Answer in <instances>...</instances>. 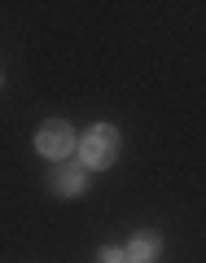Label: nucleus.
I'll list each match as a JSON object with an SVG mask.
<instances>
[{
	"instance_id": "f257e3e1",
	"label": "nucleus",
	"mask_w": 206,
	"mask_h": 263,
	"mask_svg": "<svg viewBox=\"0 0 206 263\" xmlns=\"http://www.w3.org/2000/svg\"><path fill=\"white\" fill-rule=\"evenodd\" d=\"M114 158H119V132H114L110 123L88 127V136L79 141V162H84V167H110Z\"/></svg>"
},
{
	"instance_id": "f03ea898",
	"label": "nucleus",
	"mask_w": 206,
	"mask_h": 263,
	"mask_svg": "<svg viewBox=\"0 0 206 263\" xmlns=\"http://www.w3.org/2000/svg\"><path fill=\"white\" fill-rule=\"evenodd\" d=\"M35 149H40V154H44V158H57V162H62V158H66V154L75 149V132L66 127V123H62V119H48V123H44V127H40V132H35Z\"/></svg>"
},
{
	"instance_id": "7ed1b4c3",
	"label": "nucleus",
	"mask_w": 206,
	"mask_h": 263,
	"mask_svg": "<svg viewBox=\"0 0 206 263\" xmlns=\"http://www.w3.org/2000/svg\"><path fill=\"white\" fill-rule=\"evenodd\" d=\"M84 167H75V162H62V167L53 171V193L57 197H75V193H84Z\"/></svg>"
},
{
	"instance_id": "20e7f679",
	"label": "nucleus",
	"mask_w": 206,
	"mask_h": 263,
	"mask_svg": "<svg viewBox=\"0 0 206 263\" xmlns=\"http://www.w3.org/2000/svg\"><path fill=\"white\" fill-rule=\"evenodd\" d=\"M158 250H162V237L158 233H136L132 246H127V259L132 263H149V259H158Z\"/></svg>"
},
{
	"instance_id": "39448f33",
	"label": "nucleus",
	"mask_w": 206,
	"mask_h": 263,
	"mask_svg": "<svg viewBox=\"0 0 206 263\" xmlns=\"http://www.w3.org/2000/svg\"><path fill=\"white\" fill-rule=\"evenodd\" d=\"M101 263H132L127 250H101Z\"/></svg>"
}]
</instances>
